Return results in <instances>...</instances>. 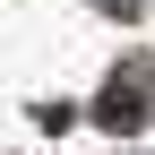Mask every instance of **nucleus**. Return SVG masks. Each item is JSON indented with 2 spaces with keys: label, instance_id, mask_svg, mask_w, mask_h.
I'll return each mask as SVG.
<instances>
[{
  "label": "nucleus",
  "instance_id": "1",
  "mask_svg": "<svg viewBox=\"0 0 155 155\" xmlns=\"http://www.w3.org/2000/svg\"><path fill=\"white\" fill-rule=\"evenodd\" d=\"M95 121H104L112 138H129V129L147 121V95H138V86H104V95H95Z\"/></svg>",
  "mask_w": 155,
  "mask_h": 155
}]
</instances>
